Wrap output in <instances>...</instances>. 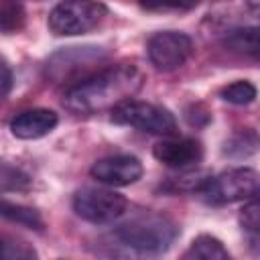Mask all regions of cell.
Here are the masks:
<instances>
[{"instance_id": "obj_14", "label": "cell", "mask_w": 260, "mask_h": 260, "mask_svg": "<svg viewBox=\"0 0 260 260\" xmlns=\"http://www.w3.org/2000/svg\"><path fill=\"white\" fill-rule=\"evenodd\" d=\"M0 217L8 219L12 223L24 225L28 230H35V232H41L45 228V221H43V215H41L39 209L30 207V205H24V203L8 201L4 197H0Z\"/></svg>"}, {"instance_id": "obj_7", "label": "cell", "mask_w": 260, "mask_h": 260, "mask_svg": "<svg viewBox=\"0 0 260 260\" xmlns=\"http://www.w3.org/2000/svg\"><path fill=\"white\" fill-rule=\"evenodd\" d=\"M128 207V199L114 189L102 187H81L73 195V211L83 221L102 225L112 223L124 215Z\"/></svg>"}, {"instance_id": "obj_24", "label": "cell", "mask_w": 260, "mask_h": 260, "mask_svg": "<svg viewBox=\"0 0 260 260\" xmlns=\"http://www.w3.org/2000/svg\"><path fill=\"white\" fill-rule=\"evenodd\" d=\"M195 6H197V2H189V4H183V2H173V4H167V2H160V4H142V8H146V10H191Z\"/></svg>"}, {"instance_id": "obj_20", "label": "cell", "mask_w": 260, "mask_h": 260, "mask_svg": "<svg viewBox=\"0 0 260 260\" xmlns=\"http://www.w3.org/2000/svg\"><path fill=\"white\" fill-rule=\"evenodd\" d=\"M240 225L250 236V246L256 250V246H258V228H260V203H258L256 197L250 199L240 209Z\"/></svg>"}, {"instance_id": "obj_9", "label": "cell", "mask_w": 260, "mask_h": 260, "mask_svg": "<svg viewBox=\"0 0 260 260\" xmlns=\"http://www.w3.org/2000/svg\"><path fill=\"white\" fill-rule=\"evenodd\" d=\"M144 173V167L140 162V158H136L134 154H114V156H106L100 158L91 165L89 175L104 183V185H112V187H126L136 183Z\"/></svg>"}, {"instance_id": "obj_19", "label": "cell", "mask_w": 260, "mask_h": 260, "mask_svg": "<svg viewBox=\"0 0 260 260\" xmlns=\"http://www.w3.org/2000/svg\"><path fill=\"white\" fill-rule=\"evenodd\" d=\"M256 85L246 81V79H238L234 83H228L225 87L219 89V98L228 104H234V106H248L256 100Z\"/></svg>"}, {"instance_id": "obj_17", "label": "cell", "mask_w": 260, "mask_h": 260, "mask_svg": "<svg viewBox=\"0 0 260 260\" xmlns=\"http://www.w3.org/2000/svg\"><path fill=\"white\" fill-rule=\"evenodd\" d=\"M32 187V177L20 167L0 162V193H24Z\"/></svg>"}, {"instance_id": "obj_2", "label": "cell", "mask_w": 260, "mask_h": 260, "mask_svg": "<svg viewBox=\"0 0 260 260\" xmlns=\"http://www.w3.org/2000/svg\"><path fill=\"white\" fill-rule=\"evenodd\" d=\"M144 75L134 65H108L85 81L65 89V108L73 114L91 116L114 110L118 104L132 100L142 87Z\"/></svg>"}, {"instance_id": "obj_22", "label": "cell", "mask_w": 260, "mask_h": 260, "mask_svg": "<svg viewBox=\"0 0 260 260\" xmlns=\"http://www.w3.org/2000/svg\"><path fill=\"white\" fill-rule=\"evenodd\" d=\"M12 69L10 65L0 57V100H4L12 89Z\"/></svg>"}, {"instance_id": "obj_11", "label": "cell", "mask_w": 260, "mask_h": 260, "mask_svg": "<svg viewBox=\"0 0 260 260\" xmlns=\"http://www.w3.org/2000/svg\"><path fill=\"white\" fill-rule=\"evenodd\" d=\"M57 124H59V116L53 110L32 108V110L20 112L18 116L12 118L10 132H12V136H16L20 140H37V138H43L49 132H53Z\"/></svg>"}, {"instance_id": "obj_3", "label": "cell", "mask_w": 260, "mask_h": 260, "mask_svg": "<svg viewBox=\"0 0 260 260\" xmlns=\"http://www.w3.org/2000/svg\"><path fill=\"white\" fill-rule=\"evenodd\" d=\"M110 53L98 45H71L55 51L45 63V77L55 85L67 89L95 75L108 63Z\"/></svg>"}, {"instance_id": "obj_6", "label": "cell", "mask_w": 260, "mask_h": 260, "mask_svg": "<svg viewBox=\"0 0 260 260\" xmlns=\"http://www.w3.org/2000/svg\"><path fill=\"white\" fill-rule=\"evenodd\" d=\"M209 205H230L236 201H250L258 195V173L248 167H238L211 175L201 191Z\"/></svg>"}, {"instance_id": "obj_12", "label": "cell", "mask_w": 260, "mask_h": 260, "mask_svg": "<svg viewBox=\"0 0 260 260\" xmlns=\"http://www.w3.org/2000/svg\"><path fill=\"white\" fill-rule=\"evenodd\" d=\"M221 43L232 53L256 57L260 51V30L258 26H234L223 32Z\"/></svg>"}, {"instance_id": "obj_21", "label": "cell", "mask_w": 260, "mask_h": 260, "mask_svg": "<svg viewBox=\"0 0 260 260\" xmlns=\"http://www.w3.org/2000/svg\"><path fill=\"white\" fill-rule=\"evenodd\" d=\"M0 260H39L37 250L14 238H0Z\"/></svg>"}, {"instance_id": "obj_5", "label": "cell", "mask_w": 260, "mask_h": 260, "mask_svg": "<svg viewBox=\"0 0 260 260\" xmlns=\"http://www.w3.org/2000/svg\"><path fill=\"white\" fill-rule=\"evenodd\" d=\"M108 16L102 2H59L51 8L47 26L55 37H77L98 28Z\"/></svg>"}, {"instance_id": "obj_4", "label": "cell", "mask_w": 260, "mask_h": 260, "mask_svg": "<svg viewBox=\"0 0 260 260\" xmlns=\"http://www.w3.org/2000/svg\"><path fill=\"white\" fill-rule=\"evenodd\" d=\"M110 118L116 124L132 126L136 130L156 134V136H175L177 134V120L175 114L152 102H140V100H126L118 104L114 110H110Z\"/></svg>"}, {"instance_id": "obj_10", "label": "cell", "mask_w": 260, "mask_h": 260, "mask_svg": "<svg viewBox=\"0 0 260 260\" xmlns=\"http://www.w3.org/2000/svg\"><path fill=\"white\" fill-rule=\"evenodd\" d=\"M152 156L165 167L185 171L203 158V146L195 138H167L154 144Z\"/></svg>"}, {"instance_id": "obj_1", "label": "cell", "mask_w": 260, "mask_h": 260, "mask_svg": "<svg viewBox=\"0 0 260 260\" xmlns=\"http://www.w3.org/2000/svg\"><path fill=\"white\" fill-rule=\"evenodd\" d=\"M179 232L177 221L169 215L144 211L102 236L100 248L120 260H152L173 246Z\"/></svg>"}, {"instance_id": "obj_16", "label": "cell", "mask_w": 260, "mask_h": 260, "mask_svg": "<svg viewBox=\"0 0 260 260\" xmlns=\"http://www.w3.org/2000/svg\"><path fill=\"white\" fill-rule=\"evenodd\" d=\"M211 173L209 171H185L179 177H171L167 179V183L162 185L165 191L177 193V191H185V193H201L203 187L209 183Z\"/></svg>"}, {"instance_id": "obj_13", "label": "cell", "mask_w": 260, "mask_h": 260, "mask_svg": "<svg viewBox=\"0 0 260 260\" xmlns=\"http://www.w3.org/2000/svg\"><path fill=\"white\" fill-rule=\"evenodd\" d=\"M181 260H234L221 240L211 234H201L193 238Z\"/></svg>"}, {"instance_id": "obj_18", "label": "cell", "mask_w": 260, "mask_h": 260, "mask_svg": "<svg viewBox=\"0 0 260 260\" xmlns=\"http://www.w3.org/2000/svg\"><path fill=\"white\" fill-rule=\"evenodd\" d=\"M26 24V10L20 2H0V32L16 35Z\"/></svg>"}, {"instance_id": "obj_23", "label": "cell", "mask_w": 260, "mask_h": 260, "mask_svg": "<svg viewBox=\"0 0 260 260\" xmlns=\"http://www.w3.org/2000/svg\"><path fill=\"white\" fill-rule=\"evenodd\" d=\"M207 118V120H211V114H209V110H205L201 104H195V106H191V108H187V112H185V118H187V122L191 124V126H201V122H199V118Z\"/></svg>"}, {"instance_id": "obj_8", "label": "cell", "mask_w": 260, "mask_h": 260, "mask_svg": "<svg viewBox=\"0 0 260 260\" xmlns=\"http://www.w3.org/2000/svg\"><path fill=\"white\" fill-rule=\"evenodd\" d=\"M150 63L158 71H175L193 55V39L181 30H158L146 43Z\"/></svg>"}, {"instance_id": "obj_15", "label": "cell", "mask_w": 260, "mask_h": 260, "mask_svg": "<svg viewBox=\"0 0 260 260\" xmlns=\"http://www.w3.org/2000/svg\"><path fill=\"white\" fill-rule=\"evenodd\" d=\"M258 150V134L252 128H242L234 132L225 142L221 152L230 158H248Z\"/></svg>"}]
</instances>
